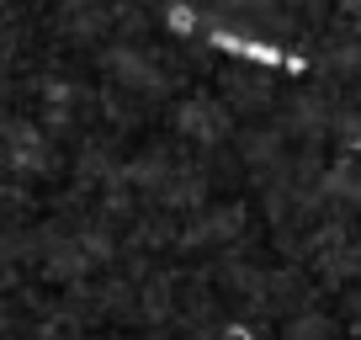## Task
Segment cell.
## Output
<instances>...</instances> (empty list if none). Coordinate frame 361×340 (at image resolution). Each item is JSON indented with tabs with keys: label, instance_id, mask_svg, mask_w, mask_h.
<instances>
[{
	"label": "cell",
	"instance_id": "1",
	"mask_svg": "<svg viewBox=\"0 0 361 340\" xmlns=\"http://www.w3.org/2000/svg\"><path fill=\"white\" fill-rule=\"evenodd\" d=\"M224 340H255V329H250V324H228Z\"/></svg>",
	"mask_w": 361,
	"mask_h": 340
}]
</instances>
